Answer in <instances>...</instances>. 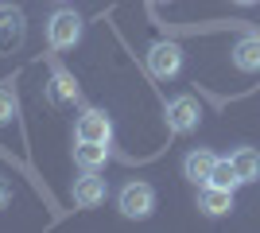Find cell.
<instances>
[{
    "label": "cell",
    "mask_w": 260,
    "mask_h": 233,
    "mask_svg": "<svg viewBox=\"0 0 260 233\" xmlns=\"http://www.w3.org/2000/svg\"><path fill=\"white\" fill-rule=\"evenodd\" d=\"M117 210L132 222H144V218H152L155 210V187L152 183H144V179H132L124 187L117 190Z\"/></svg>",
    "instance_id": "cell-1"
},
{
    "label": "cell",
    "mask_w": 260,
    "mask_h": 233,
    "mask_svg": "<svg viewBox=\"0 0 260 233\" xmlns=\"http://www.w3.org/2000/svg\"><path fill=\"white\" fill-rule=\"evenodd\" d=\"M82 27H86V20L74 8H58L47 20V43H51V51H70L82 39Z\"/></svg>",
    "instance_id": "cell-2"
},
{
    "label": "cell",
    "mask_w": 260,
    "mask_h": 233,
    "mask_svg": "<svg viewBox=\"0 0 260 233\" xmlns=\"http://www.w3.org/2000/svg\"><path fill=\"white\" fill-rule=\"evenodd\" d=\"M27 39V16L16 4H0V55H16Z\"/></svg>",
    "instance_id": "cell-3"
},
{
    "label": "cell",
    "mask_w": 260,
    "mask_h": 233,
    "mask_svg": "<svg viewBox=\"0 0 260 233\" xmlns=\"http://www.w3.org/2000/svg\"><path fill=\"white\" fill-rule=\"evenodd\" d=\"M74 140H101V144H109L113 140V121H109L105 109H82V117L74 121Z\"/></svg>",
    "instance_id": "cell-4"
},
{
    "label": "cell",
    "mask_w": 260,
    "mask_h": 233,
    "mask_svg": "<svg viewBox=\"0 0 260 233\" xmlns=\"http://www.w3.org/2000/svg\"><path fill=\"white\" fill-rule=\"evenodd\" d=\"M148 70H152L155 78H175L183 70V51H179V43L159 39V43L148 51Z\"/></svg>",
    "instance_id": "cell-5"
},
{
    "label": "cell",
    "mask_w": 260,
    "mask_h": 233,
    "mask_svg": "<svg viewBox=\"0 0 260 233\" xmlns=\"http://www.w3.org/2000/svg\"><path fill=\"white\" fill-rule=\"evenodd\" d=\"M198 121H202V109H198L194 97H171L167 101V128L171 132H194Z\"/></svg>",
    "instance_id": "cell-6"
},
{
    "label": "cell",
    "mask_w": 260,
    "mask_h": 233,
    "mask_svg": "<svg viewBox=\"0 0 260 233\" xmlns=\"http://www.w3.org/2000/svg\"><path fill=\"white\" fill-rule=\"evenodd\" d=\"M233 66L245 74H260V31H245L233 43Z\"/></svg>",
    "instance_id": "cell-7"
},
{
    "label": "cell",
    "mask_w": 260,
    "mask_h": 233,
    "mask_svg": "<svg viewBox=\"0 0 260 233\" xmlns=\"http://www.w3.org/2000/svg\"><path fill=\"white\" fill-rule=\"evenodd\" d=\"M198 210L210 214V218L229 214V210H233V190L214 187V183H202V190H198Z\"/></svg>",
    "instance_id": "cell-8"
},
{
    "label": "cell",
    "mask_w": 260,
    "mask_h": 233,
    "mask_svg": "<svg viewBox=\"0 0 260 233\" xmlns=\"http://www.w3.org/2000/svg\"><path fill=\"white\" fill-rule=\"evenodd\" d=\"M74 202L78 206H101L105 202V179L98 171H82V179H74Z\"/></svg>",
    "instance_id": "cell-9"
},
{
    "label": "cell",
    "mask_w": 260,
    "mask_h": 233,
    "mask_svg": "<svg viewBox=\"0 0 260 233\" xmlns=\"http://www.w3.org/2000/svg\"><path fill=\"white\" fill-rule=\"evenodd\" d=\"M214 163H217V155L210 152V148H190V152L183 155V175L202 187V183L210 179V171H214Z\"/></svg>",
    "instance_id": "cell-10"
},
{
    "label": "cell",
    "mask_w": 260,
    "mask_h": 233,
    "mask_svg": "<svg viewBox=\"0 0 260 233\" xmlns=\"http://www.w3.org/2000/svg\"><path fill=\"white\" fill-rule=\"evenodd\" d=\"M78 97H82V93H78L74 74H70V70H62V66H54L51 86H47V101H51V105H74Z\"/></svg>",
    "instance_id": "cell-11"
},
{
    "label": "cell",
    "mask_w": 260,
    "mask_h": 233,
    "mask_svg": "<svg viewBox=\"0 0 260 233\" xmlns=\"http://www.w3.org/2000/svg\"><path fill=\"white\" fill-rule=\"evenodd\" d=\"M74 163L82 171H101L109 163V144H101V140H74Z\"/></svg>",
    "instance_id": "cell-12"
},
{
    "label": "cell",
    "mask_w": 260,
    "mask_h": 233,
    "mask_svg": "<svg viewBox=\"0 0 260 233\" xmlns=\"http://www.w3.org/2000/svg\"><path fill=\"white\" fill-rule=\"evenodd\" d=\"M229 163H233L241 183H256L260 179V152L256 148H237V152L229 155Z\"/></svg>",
    "instance_id": "cell-13"
},
{
    "label": "cell",
    "mask_w": 260,
    "mask_h": 233,
    "mask_svg": "<svg viewBox=\"0 0 260 233\" xmlns=\"http://www.w3.org/2000/svg\"><path fill=\"white\" fill-rule=\"evenodd\" d=\"M206 183H214V187H225V190H237V187H241V179H237V171H233V163H229V159H217Z\"/></svg>",
    "instance_id": "cell-14"
},
{
    "label": "cell",
    "mask_w": 260,
    "mask_h": 233,
    "mask_svg": "<svg viewBox=\"0 0 260 233\" xmlns=\"http://www.w3.org/2000/svg\"><path fill=\"white\" fill-rule=\"evenodd\" d=\"M16 117V89L12 82H0V124H8Z\"/></svg>",
    "instance_id": "cell-15"
},
{
    "label": "cell",
    "mask_w": 260,
    "mask_h": 233,
    "mask_svg": "<svg viewBox=\"0 0 260 233\" xmlns=\"http://www.w3.org/2000/svg\"><path fill=\"white\" fill-rule=\"evenodd\" d=\"M8 202H12V187L0 179V210H8Z\"/></svg>",
    "instance_id": "cell-16"
},
{
    "label": "cell",
    "mask_w": 260,
    "mask_h": 233,
    "mask_svg": "<svg viewBox=\"0 0 260 233\" xmlns=\"http://www.w3.org/2000/svg\"><path fill=\"white\" fill-rule=\"evenodd\" d=\"M233 4H256V0H233Z\"/></svg>",
    "instance_id": "cell-17"
}]
</instances>
